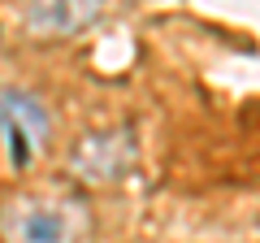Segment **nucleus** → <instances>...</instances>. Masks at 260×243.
<instances>
[{
  "label": "nucleus",
  "instance_id": "1",
  "mask_svg": "<svg viewBox=\"0 0 260 243\" xmlns=\"http://www.w3.org/2000/svg\"><path fill=\"white\" fill-rule=\"evenodd\" d=\"M48 109L39 96L22 92V87H0V152L9 157V165H30L48 143Z\"/></svg>",
  "mask_w": 260,
  "mask_h": 243
},
{
  "label": "nucleus",
  "instance_id": "2",
  "mask_svg": "<svg viewBox=\"0 0 260 243\" xmlns=\"http://www.w3.org/2000/svg\"><path fill=\"white\" fill-rule=\"evenodd\" d=\"M83 230V213L52 200H18L0 213L5 243H74Z\"/></svg>",
  "mask_w": 260,
  "mask_h": 243
},
{
  "label": "nucleus",
  "instance_id": "3",
  "mask_svg": "<svg viewBox=\"0 0 260 243\" xmlns=\"http://www.w3.org/2000/svg\"><path fill=\"white\" fill-rule=\"evenodd\" d=\"M135 161V143H130V131H113V135H87L83 148L74 152V169L91 183H104V178H121Z\"/></svg>",
  "mask_w": 260,
  "mask_h": 243
},
{
  "label": "nucleus",
  "instance_id": "4",
  "mask_svg": "<svg viewBox=\"0 0 260 243\" xmlns=\"http://www.w3.org/2000/svg\"><path fill=\"white\" fill-rule=\"evenodd\" d=\"M95 18H100V5H39V9H26V22L44 35H70V31L87 26Z\"/></svg>",
  "mask_w": 260,
  "mask_h": 243
}]
</instances>
